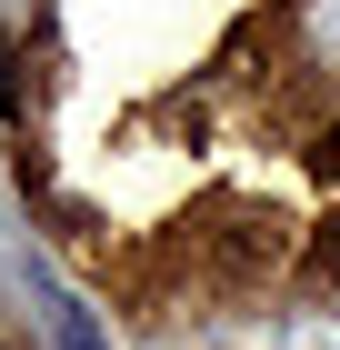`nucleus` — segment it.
I'll return each mask as SVG.
<instances>
[{
  "label": "nucleus",
  "mask_w": 340,
  "mask_h": 350,
  "mask_svg": "<svg viewBox=\"0 0 340 350\" xmlns=\"http://www.w3.org/2000/svg\"><path fill=\"white\" fill-rule=\"evenodd\" d=\"M320 280H330V291H340V220H330V230H320Z\"/></svg>",
  "instance_id": "nucleus-1"
},
{
  "label": "nucleus",
  "mask_w": 340,
  "mask_h": 350,
  "mask_svg": "<svg viewBox=\"0 0 340 350\" xmlns=\"http://www.w3.org/2000/svg\"><path fill=\"white\" fill-rule=\"evenodd\" d=\"M320 170H340V131H330V150H320Z\"/></svg>",
  "instance_id": "nucleus-2"
}]
</instances>
